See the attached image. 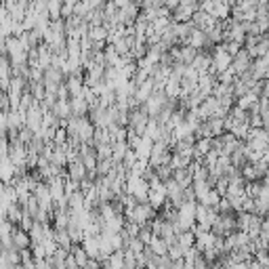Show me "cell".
<instances>
[{
    "label": "cell",
    "mask_w": 269,
    "mask_h": 269,
    "mask_svg": "<svg viewBox=\"0 0 269 269\" xmlns=\"http://www.w3.org/2000/svg\"><path fill=\"white\" fill-rule=\"evenodd\" d=\"M84 269H99V263H97V259H91V261L86 263V267Z\"/></svg>",
    "instance_id": "d6986e66"
},
{
    "label": "cell",
    "mask_w": 269,
    "mask_h": 269,
    "mask_svg": "<svg viewBox=\"0 0 269 269\" xmlns=\"http://www.w3.org/2000/svg\"><path fill=\"white\" fill-rule=\"evenodd\" d=\"M147 248H149V251H152L156 257H166V253L171 251V246H168L166 240H164V238H160V236H154L152 244H149Z\"/></svg>",
    "instance_id": "ba28073f"
},
{
    "label": "cell",
    "mask_w": 269,
    "mask_h": 269,
    "mask_svg": "<svg viewBox=\"0 0 269 269\" xmlns=\"http://www.w3.org/2000/svg\"><path fill=\"white\" fill-rule=\"evenodd\" d=\"M32 244V238H29V234L25 232V229H17L13 232V246L17 248V251H27V246Z\"/></svg>",
    "instance_id": "52a82bcc"
},
{
    "label": "cell",
    "mask_w": 269,
    "mask_h": 269,
    "mask_svg": "<svg viewBox=\"0 0 269 269\" xmlns=\"http://www.w3.org/2000/svg\"><path fill=\"white\" fill-rule=\"evenodd\" d=\"M72 114L76 116V118H82V116H86V112L91 109V105L86 103V99H72Z\"/></svg>",
    "instance_id": "8fae6325"
},
{
    "label": "cell",
    "mask_w": 269,
    "mask_h": 269,
    "mask_svg": "<svg viewBox=\"0 0 269 269\" xmlns=\"http://www.w3.org/2000/svg\"><path fill=\"white\" fill-rule=\"evenodd\" d=\"M187 44H189V46H194L196 51H200V48H204V46H211L213 42L208 40V34H206V32H202V29H194V34L189 36Z\"/></svg>",
    "instance_id": "5b68a950"
},
{
    "label": "cell",
    "mask_w": 269,
    "mask_h": 269,
    "mask_svg": "<svg viewBox=\"0 0 269 269\" xmlns=\"http://www.w3.org/2000/svg\"><path fill=\"white\" fill-rule=\"evenodd\" d=\"M196 11H198V8L192 6V4H181V6H177L175 11H173L175 23H187V21H192V17H194Z\"/></svg>",
    "instance_id": "277c9868"
},
{
    "label": "cell",
    "mask_w": 269,
    "mask_h": 269,
    "mask_svg": "<svg viewBox=\"0 0 269 269\" xmlns=\"http://www.w3.org/2000/svg\"><path fill=\"white\" fill-rule=\"evenodd\" d=\"M171 269H185V259H177V261H173Z\"/></svg>",
    "instance_id": "e0dca14e"
},
{
    "label": "cell",
    "mask_w": 269,
    "mask_h": 269,
    "mask_svg": "<svg viewBox=\"0 0 269 269\" xmlns=\"http://www.w3.org/2000/svg\"><path fill=\"white\" fill-rule=\"evenodd\" d=\"M253 67V55L246 51V48H242L240 53H238L236 57H234V63H232V69L238 74V78H240L242 74H246L248 69Z\"/></svg>",
    "instance_id": "7a4b0ae2"
},
{
    "label": "cell",
    "mask_w": 269,
    "mask_h": 269,
    "mask_svg": "<svg viewBox=\"0 0 269 269\" xmlns=\"http://www.w3.org/2000/svg\"><path fill=\"white\" fill-rule=\"evenodd\" d=\"M221 200H223V196L217 192V189H211V192L206 194V198L202 200V204H206V206H211V208H215V211H219V204H221Z\"/></svg>",
    "instance_id": "4fadbf2b"
},
{
    "label": "cell",
    "mask_w": 269,
    "mask_h": 269,
    "mask_svg": "<svg viewBox=\"0 0 269 269\" xmlns=\"http://www.w3.org/2000/svg\"><path fill=\"white\" fill-rule=\"evenodd\" d=\"M61 11H63V0H48V15L53 19H61Z\"/></svg>",
    "instance_id": "9a60e30c"
},
{
    "label": "cell",
    "mask_w": 269,
    "mask_h": 269,
    "mask_svg": "<svg viewBox=\"0 0 269 269\" xmlns=\"http://www.w3.org/2000/svg\"><path fill=\"white\" fill-rule=\"evenodd\" d=\"M112 2H114L118 8H124L126 4H131V0H112Z\"/></svg>",
    "instance_id": "ac0fdd59"
},
{
    "label": "cell",
    "mask_w": 269,
    "mask_h": 269,
    "mask_svg": "<svg viewBox=\"0 0 269 269\" xmlns=\"http://www.w3.org/2000/svg\"><path fill=\"white\" fill-rule=\"evenodd\" d=\"M192 187H194L196 198H198V200H200V202H202L204 198H206V194L213 189V187H211V181H194V185H192Z\"/></svg>",
    "instance_id": "5bb4252c"
},
{
    "label": "cell",
    "mask_w": 269,
    "mask_h": 269,
    "mask_svg": "<svg viewBox=\"0 0 269 269\" xmlns=\"http://www.w3.org/2000/svg\"><path fill=\"white\" fill-rule=\"evenodd\" d=\"M93 145L101 147V145H112V135H109L107 128H97L95 137H93Z\"/></svg>",
    "instance_id": "9c48e42d"
},
{
    "label": "cell",
    "mask_w": 269,
    "mask_h": 269,
    "mask_svg": "<svg viewBox=\"0 0 269 269\" xmlns=\"http://www.w3.org/2000/svg\"><path fill=\"white\" fill-rule=\"evenodd\" d=\"M211 57H213V67H211V74H215V76H219V74L227 72V69L232 67V63H234V57L225 51V42H223V44H217Z\"/></svg>",
    "instance_id": "6da1fadb"
},
{
    "label": "cell",
    "mask_w": 269,
    "mask_h": 269,
    "mask_svg": "<svg viewBox=\"0 0 269 269\" xmlns=\"http://www.w3.org/2000/svg\"><path fill=\"white\" fill-rule=\"evenodd\" d=\"M67 177L72 179V181H76V183H82L84 179L88 177V171H86V166H84V162L80 160V158H78V160H74V162H69Z\"/></svg>",
    "instance_id": "3957f363"
},
{
    "label": "cell",
    "mask_w": 269,
    "mask_h": 269,
    "mask_svg": "<svg viewBox=\"0 0 269 269\" xmlns=\"http://www.w3.org/2000/svg\"><path fill=\"white\" fill-rule=\"evenodd\" d=\"M194 242H196V236H194L192 232H183V234H179V236H177V244L181 246L185 253H187V251H192Z\"/></svg>",
    "instance_id": "7c38bea8"
},
{
    "label": "cell",
    "mask_w": 269,
    "mask_h": 269,
    "mask_svg": "<svg viewBox=\"0 0 269 269\" xmlns=\"http://www.w3.org/2000/svg\"><path fill=\"white\" fill-rule=\"evenodd\" d=\"M72 257H74V261L78 263V267H80V269H84L86 263L91 261V257H88V253L84 251V246H74L72 248Z\"/></svg>",
    "instance_id": "30bf717a"
},
{
    "label": "cell",
    "mask_w": 269,
    "mask_h": 269,
    "mask_svg": "<svg viewBox=\"0 0 269 269\" xmlns=\"http://www.w3.org/2000/svg\"><path fill=\"white\" fill-rule=\"evenodd\" d=\"M173 179H175V181L181 185L183 189L192 187V185H194V171H192V166H189V168H179V171H175Z\"/></svg>",
    "instance_id": "8992f818"
},
{
    "label": "cell",
    "mask_w": 269,
    "mask_h": 269,
    "mask_svg": "<svg viewBox=\"0 0 269 269\" xmlns=\"http://www.w3.org/2000/svg\"><path fill=\"white\" fill-rule=\"evenodd\" d=\"M261 194H263V185L259 183V181L246 183V196H248V198H255V200H257V198L261 196Z\"/></svg>",
    "instance_id": "2e32d148"
}]
</instances>
